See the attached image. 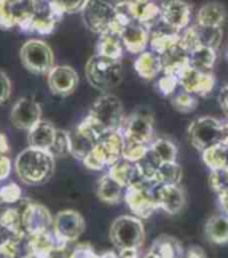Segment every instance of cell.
Segmentation results:
<instances>
[{"label":"cell","instance_id":"1","mask_svg":"<svg viewBox=\"0 0 228 258\" xmlns=\"http://www.w3.org/2000/svg\"><path fill=\"white\" fill-rule=\"evenodd\" d=\"M15 171L27 185H43L55 170V157L50 151L28 146L15 159Z\"/></svg>","mask_w":228,"mask_h":258},{"label":"cell","instance_id":"2","mask_svg":"<svg viewBox=\"0 0 228 258\" xmlns=\"http://www.w3.org/2000/svg\"><path fill=\"white\" fill-rule=\"evenodd\" d=\"M87 118L101 135L120 131L126 120L123 104L119 98L112 94H103L97 98L93 102Z\"/></svg>","mask_w":228,"mask_h":258},{"label":"cell","instance_id":"3","mask_svg":"<svg viewBox=\"0 0 228 258\" xmlns=\"http://www.w3.org/2000/svg\"><path fill=\"white\" fill-rule=\"evenodd\" d=\"M85 77L92 87L108 93L123 79V66L120 60L95 54L85 64Z\"/></svg>","mask_w":228,"mask_h":258},{"label":"cell","instance_id":"4","mask_svg":"<svg viewBox=\"0 0 228 258\" xmlns=\"http://www.w3.org/2000/svg\"><path fill=\"white\" fill-rule=\"evenodd\" d=\"M158 182L154 179H144L140 178L135 183L128 186L124 191V201L130 208L134 216L140 220L151 217L159 209L158 204Z\"/></svg>","mask_w":228,"mask_h":258},{"label":"cell","instance_id":"5","mask_svg":"<svg viewBox=\"0 0 228 258\" xmlns=\"http://www.w3.org/2000/svg\"><path fill=\"white\" fill-rule=\"evenodd\" d=\"M124 137L122 131L109 133L101 137L92 151L84 159L83 165L89 170H103L111 167L115 162L123 158Z\"/></svg>","mask_w":228,"mask_h":258},{"label":"cell","instance_id":"6","mask_svg":"<svg viewBox=\"0 0 228 258\" xmlns=\"http://www.w3.org/2000/svg\"><path fill=\"white\" fill-rule=\"evenodd\" d=\"M109 238L119 251L139 250L144 241L143 221L136 216L118 217L109 229Z\"/></svg>","mask_w":228,"mask_h":258},{"label":"cell","instance_id":"7","mask_svg":"<svg viewBox=\"0 0 228 258\" xmlns=\"http://www.w3.org/2000/svg\"><path fill=\"white\" fill-rule=\"evenodd\" d=\"M43 0H0V28L26 30Z\"/></svg>","mask_w":228,"mask_h":258},{"label":"cell","instance_id":"8","mask_svg":"<svg viewBox=\"0 0 228 258\" xmlns=\"http://www.w3.org/2000/svg\"><path fill=\"white\" fill-rule=\"evenodd\" d=\"M120 0H87L80 11L83 23L89 31L97 35L112 28L116 18V7Z\"/></svg>","mask_w":228,"mask_h":258},{"label":"cell","instance_id":"9","mask_svg":"<svg viewBox=\"0 0 228 258\" xmlns=\"http://www.w3.org/2000/svg\"><path fill=\"white\" fill-rule=\"evenodd\" d=\"M192 146L201 153L224 141V122L213 116H200L187 130Z\"/></svg>","mask_w":228,"mask_h":258},{"label":"cell","instance_id":"10","mask_svg":"<svg viewBox=\"0 0 228 258\" xmlns=\"http://www.w3.org/2000/svg\"><path fill=\"white\" fill-rule=\"evenodd\" d=\"M20 60L34 74H48L55 66L54 51L40 39H30L24 43L20 48Z\"/></svg>","mask_w":228,"mask_h":258},{"label":"cell","instance_id":"11","mask_svg":"<svg viewBox=\"0 0 228 258\" xmlns=\"http://www.w3.org/2000/svg\"><path fill=\"white\" fill-rule=\"evenodd\" d=\"M120 131L126 142L150 146L154 141V116L146 110H139L126 118Z\"/></svg>","mask_w":228,"mask_h":258},{"label":"cell","instance_id":"12","mask_svg":"<svg viewBox=\"0 0 228 258\" xmlns=\"http://www.w3.org/2000/svg\"><path fill=\"white\" fill-rule=\"evenodd\" d=\"M101 135L97 128L92 124V122L85 118L77 124L76 128L70 133L71 141V155H74L76 159H83L92 151V149L96 146V143L100 141Z\"/></svg>","mask_w":228,"mask_h":258},{"label":"cell","instance_id":"13","mask_svg":"<svg viewBox=\"0 0 228 258\" xmlns=\"http://www.w3.org/2000/svg\"><path fill=\"white\" fill-rule=\"evenodd\" d=\"M85 230L84 218L76 210H62L54 217L52 231L56 238L66 243L76 241Z\"/></svg>","mask_w":228,"mask_h":258},{"label":"cell","instance_id":"14","mask_svg":"<svg viewBox=\"0 0 228 258\" xmlns=\"http://www.w3.org/2000/svg\"><path fill=\"white\" fill-rule=\"evenodd\" d=\"M54 217L50 210L40 204L31 201L24 202L23 205V227L26 234H39L52 230Z\"/></svg>","mask_w":228,"mask_h":258},{"label":"cell","instance_id":"15","mask_svg":"<svg viewBox=\"0 0 228 258\" xmlns=\"http://www.w3.org/2000/svg\"><path fill=\"white\" fill-rule=\"evenodd\" d=\"M42 120V107L32 98H20L16 100L10 112V122L20 130H31Z\"/></svg>","mask_w":228,"mask_h":258},{"label":"cell","instance_id":"16","mask_svg":"<svg viewBox=\"0 0 228 258\" xmlns=\"http://www.w3.org/2000/svg\"><path fill=\"white\" fill-rule=\"evenodd\" d=\"M62 11H59L55 7L51 0H43L40 7L28 23L24 32H35L39 35H50L55 31V28L59 24V22L63 19Z\"/></svg>","mask_w":228,"mask_h":258},{"label":"cell","instance_id":"17","mask_svg":"<svg viewBox=\"0 0 228 258\" xmlns=\"http://www.w3.org/2000/svg\"><path fill=\"white\" fill-rule=\"evenodd\" d=\"M179 86L184 91L192 94L195 97H203L207 95L215 87V77L212 73H204L199 71L192 67H186L182 73L178 75Z\"/></svg>","mask_w":228,"mask_h":258},{"label":"cell","instance_id":"18","mask_svg":"<svg viewBox=\"0 0 228 258\" xmlns=\"http://www.w3.org/2000/svg\"><path fill=\"white\" fill-rule=\"evenodd\" d=\"M150 30V43L151 51L158 55L164 54L166 51L172 48L180 42V31L171 27L170 24L166 23L162 18H159L156 22L148 27Z\"/></svg>","mask_w":228,"mask_h":258},{"label":"cell","instance_id":"19","mask_svg":"<svg viewBox=\"0 0 228 258\" xmlns=\"http://www.w3.org/2000/svg\"><path fill=\"white\" fill-rule=\"evenodd\" d=\"M160 7V18L171 27L182 32L188 27L192 8L188 0H163Z\"/></svg>","mask_w":228,"mask_h":258},{"label":"cell","instance_id":"20","mask_svg":"<svg viewBox=\"0 0 228 258\" xmlns=\"http://www.w3.org/2000/svg\"><path fill=\"white\" fill-rule=\"evenodd\" d=\"M48 87L55 95H70L75 91L79 83L76 70L71 66H54V69L47 74Z\"/></svg>","mask_w":228,"mask_h":258},{"label":"cell","instance_id":"21","mask_svg":"<svg viewBox=\"0 0 228 258\" xmlns=\"http://www.w3.org/2000/svg\"><path fill=\"white\" fill-rule=\"evenodd\" d=\"M120 38L124 50L130 51L131 54H142L150 43V30L147 26L134 20L122 28Z\"/></svg>","mask_w":228,"mask_h":258},{"label":"cell","instance_id":"22","mask_svg":"<svg viewBox=\"0 0 228 258\" xmlns=\"http://www.w3.org/2000/svg\"><path fill=\"white\" fill-rule=\"evenodd\" d=\"M159 209L168 214H178L186 205V196L180 185H160L158 191Z\"/></svg>","mask_w":228,"mask_h":258},{"label":"cell","instance_id":"23","mask_svg":"<svg viewBox=\"0 0 228 258\" xmlns=\"http://www.w3.org/2000/svg\"><path fill=\"white\" fill-rule=\"evenodd\" d=\"M58 135V128L50 120L42 119L31 130H28V146L50 151Z\"/></svg>","mask_w":228,"mask_h":258},{"label":"cell","instance_id":"24","mask_svg":"<svg viewBox=\"0 0 228 258\" xmlns=\"http://www.w3.org/2000/svg\"><path fill=\"white\" fill-rule=\"evenodd\" d=\"M188 56H190V52L179 42L176 46L160 55L163 74H172L178 77L183 70L190 66Z\"/></svg>","mask_w":228,"mask_h":258},{"label":"cell","instance_id":"25","mask_svg":"<svg viewBox=\"0 0 228 258\" xmlns=\"http://www.w3.org/2000/svg\"><path fill=\"white\" fill-rule=\"evenodd\" d=\"M127 4L132 19L147 27L160 18V7L154 0H127Z\"/></svg>","mask_w":228,"mask_h":258},{"label":"cell","instance_id":"26","mask_svg":"<svg viewBox=\"0 0 228 258\" xmlns=\"http://www.w3.org/2000/svg\"><path fill=\"white\" fill-rule=\"evenodd\" d=\"M227 18L225 7L219 2L203 4L196 14V24L207 27H221Z\"/></svg>","mask_w":228,"mask_h":258},{"label":"cell","instance_id":"27","mask_svg":"<svg viewBox=\"0 0 228 258\" xmlns=\"http://www.w3.org/2000/svg\"><path fill=\"white\" fill-rule=\"evenodd\" d=\"M135 71L138 73L139 77L143 79L151 81L158 77L159 74L163 73L162 69V60H160V55H158L154 51H143L142 54L135 60Z\"/></svg>","mask_w":228,"mask_h":258},{"label":"cell","instance_id":"28","mask_svg":"<svg viewBox=\"0 0 228 258\" xmlns=\"http://www.w3.org/2000/svg\"><path fill=\"white\" fill-rule=\"evenodd\" d=\"M108 174L115 178L124 189H127L128 186H131L138 179H140L139 170L135 162L127 161L124 158H120L111 167H108Z\"/></svg>","mask_w":228,"mask_h":258},{"label":"cell","instance_id":"29","mask_svg":"<svg viewBox=\"0 0 228 258\" xmlns=\"http://www.w3.org/2000/svg\"><path fill=\"white\" fill-rule=\"evenodd\" d=\"M23 205L24 202H22L20 206L7 208L0 213V226L11 233V235L20 238L27 237L23 227Z\"/></svg>","mask_w":228,"mask_h":258},{"label":"cell","instance_id":"30","mask_svg":"<svg viewBox=\"0 0 228 258\" xmlns=\"http://www.w3.org/2000/svg\"><path fill=\"white\" fill-rule=\"evenodd\" d=\"M124 46L119 32L107 31L99 35L96 44V54L107 56V58L120 60L123 56Z\"/></svg>","mask_w":228,"mask_h":258},{"label":"cell","instance_id":"31","mask_svg":"<svg viewBox=\"0 0 228 258\" xmlns=\"http://www.w3.org/2000/svg\"><path fill=\"white\" fill-rule=\"evenodd\" d=\"M124 191L126 189L123 186L108 173L103 175L96 185L97 198L105 204H118L122 200V197H124Z\"/></svg>","mask_w":228,"mask_h":258},{"label":"cell","instance_id":"32","mask_svg":"<svg viewBox=\"0 0 228 258\" xmlns=\"http://www.w3.org/2000/svg\"><path fill=\"white\" fill-rule=\"evenodd\" d=\"M205 237L212 243L223 245L228 242V216L224 213L215 214L205 224Z\"/></svg>","mask_w":228,"mask_h":258},{"label":"cell","instance_id":"33","mask_svg":"<svg viewBox=\"0 0 228 258\" xmlns=\"http://www.w3.org/2000/svg\"><path fill=\"white\" fill-rule=\"evenodd\" d=\"M150 251H152L156 258H184L186 254L182 245L174 237H168V235L159 237Z\"/></svg>","mask_w":228,"mask_h":258},{"label":"cell","instance_id":"34","mask_svg":"<svg viewBox=\"0 0 228 258\" xmlns=\"http://www.w3.org/2000/svg\"><path fill=\"white\" fill-rule=\"evenodd\" d=\"M216 50L209 47H197L190 52L188 63L190 67L204 73H212L213 66L216 62Z\"/></svg>","mask_w":228,"mask_h":258},{"label":"cell","instance_id":"35","mask_svg":"<svg viewBox=\"0 0 228 258\" xmlns=\"http://www.w3.org/2000/svg\"><path fill=\"white\" fill-rule=\"evenodd\" d=\"M195 36H196L197 47H209L213 50H217L223 40V31L221 27H207L200 24L192 26Z\"/></svg>","mask_w":228,"mask_h":258},{"label":"cell","instance_id":"36","mask_svg":"<svg viewBox=\"0 0 228 258\" xmlns=\"http://www.w3.org/2000/svg\"><path fill=\"white\" fill-rule=\"evenodd\" d=\"M182 177V167L178 165V162H166L159 166L154 181L159 185H180Z\"/></svg>","mask_w":228,"mask_h":258},{"label":"cell","instance_id":"37","mask_svg":"<svg viewBox=\"0 0 228 258\" xmlns=\"http://www.w3.org/2000/svg\"><path fill=\"white\" fill-rule=\"evenodd\" d=\"M150 149L152 150L158 159L162 163L166 162H176L178 157V147L172 141L167 138H155L150 145Z\"/></svg>","mask_w":228,"mask_h":258},{"label":"cell","instance_id":"38","mask_svg":"<svg viewBox=\"0 0 228 258\" xmlns=\"http://www.w3.org/2000/svg\"><path fill=\"white\" fill-rule=\"evenodd\" d=\"M160 165H162V162L159 161L158 157L152 153L151 149H148L143 158L136 162L140 178H144V179H154Z\"/></svg>","mask_w":228,"mask_h":258},{"label":"cell","instance_id":"39","mask_svg":"<svg viewBox=\"0 0 228 258\" xmlns=\"http://www.w3.org/2000/svg\"><path fill=\"white\" fill-rule=\"evenodd\" d=\"M27 238V237H26ZM20 237L11 235L8 238L0 241V258H20L22 251V242L23 239Z\"/></svg>","mask_w":228,"mask_h":258},{"label":"cell","instance_id":"40","mask_svg":"<svg viewBox=\"0 0 228 258\" xmlns=\"http://www.w3.org/2000/svg\"><path fill=\"white\" fill-rule=\"evenodd\" d=\"M50 153L54 155L55 158H62L71 155V141H70V133L68 131L58 130V135L55 139V143Z\"/></svg>","mask_w":228,"mask_h":258},{"label":"cell","instance_id":"41","mask_svg":"<svg viewBox=\"0 0 228 258\" xmlns=\"http://www.w3.org/2000/svg\"><path fill=\"white\" fill-rule=\"evenodd\" d=\"M22 200V189L15 182L0 186V206L2 205H14Z\"/></svg>","mask_w":228,"mask_h":258},{"label":"cell","instance_id":"42","mask_svg":"<svg viewBox=\"0 0 228 258\" xmlns=\"http://www.w3.org/2000/svg\"><path fill=\"white\" fill-rule=\"evenodd\" d=\"M197 104V98L192 94L187 93L183 90L182 93L176 94L172 98V106L175 110H178L179 112H190L192 111L193 108L196 107Z\"/></svg>","mask_w":228,"mask_h":258},{"label":"cell","instance_id":"43","mask_svg":"<svg viewBox=\"0 0 228 258\" xmlns=\"http://www.w3.org/2000/svg\"><path fill=\"white\" fill-rule=\"evenodd\" d=\"M150 146L148 145H140V143H132L126 142L124 141V149H123V158L131 162H138L143 158L144 154L147 153Z\"/></svg>","mask_w":228,"mask_h":258},{"label":"cell","instance_id":"44","mask_svg":"<svg viewBox=\"0 0 228 258\" xmlns=\"http://www.w3.org/2000/svg\"><path fill=\"white\" fill-rule=\"evenodd\" d=\"M179 86V79L176 75H172V74H163V77L160 78L156 83V87L163 95H172L175 93V90Z\"/></svg>","mask_w":228,"mask_h":258},{"label":"cell","instance_id":"45","mask_svg":"<svg viewBox=\"0 0 228 258\" xmlns=\"http://www.w3.org/2000/svg\"><path fill=\"white\" fill-rule=\"evenodd\" d=\"M51 2L63 14H75L83 10L87 0H51Z\"/></svg>","mask_w":228,"mask_h":258},{"label":"cell","instance_id":"46","mask_svg":"<svg viewBox=\"0 0 228 258\" xmlns=\"http://www.w3.org/2000/svg\"><path fill=\"white\" fill-rule=\"evenodd\" d=\"M12 83L8 75L4 73L3 70H0V104L6 103L10 97H11Z\"/></svg>","mask_w":228,"mask_h":258},{"label":"cell","instance_id":"47","mask_svg":"<svg viewBox=\"0 0 228 258\" xmlns=\"http://www.w3.org/2000/svg\"><path fill=\"white\" fill-rule=\"evenodd\" d=\"M97 257H99V254L95 253V250H93V247L91 246V245H88V243H80V245H77V246L75 247L74 250H72V253H71L67 258H97Z\"/></svg>","mask_w":228,"mask_h":258},{"label":"cell","instance_id":"48","mask_svg":"<svg viewBox=\"0 0 228 258\" xmlns=\"http://www.w3.org/2000/svg\"><path fill=\"white\" fill-rule=\"evenodd\" d=\"M12 170V162L8 158L7 155H2L0 157V182L7 179L8 175L11 174Z\"/></svg>","mask_w":228,"mask_h":258},{"label":"cell","instance_id":"49","mask_svg":"<svg viewBox=\"0 0 228 258\" xmlns=\"http://www.w3.org/2000/svg\"><path fill=\"white\" fill-rule=\"evenodd\" d=\"M217 100H219V103H220L221 110H223L225 115L228 116V85L224 86V87L220 90V93L217 95Z\"/></svg>","mask_w":228,"mask_h":258},{"label":"cell","instance_id":"50","mask_svg":"<svg viewBox=\"0 0 228 258\" xmlns=\"http://www.w3.org/2000/svg\"><path fill=\"white\" fill-rule=\"evenodd\" d=\"M184 258H207V254L200 246H191L186 251Z\"/></svg>","mask_w":228,"mask_h":258},{"label":"cell","instance_id":"51","mask_svg":"<svg viewBox=\"0 0 228 258\" xmlns=\"http://www.w3.org/2000/svg\"><path fill=\"white\" fill-rule=\"evenodd\" d=\"M8 151H10V143H8L7 137L3 133H0V157L7 155Z\"/></svg>","mask_w":228,"mask_h":258},{"label":"cell","instance_id":"52","mask_svg":"<svg viewBox=\"0 0 228 258\" xmlns=\"http://www.w3.org/2000/svg\"><path fill=\"white\" fill-rule=\"evenodd\" d=\"M120 258H140L139 257V250H123L119 253Z\"/></svg>","mask_w":228,"mask_h":258},{"label":"cell","instance_id":"53","mask_svg":"<svg viewBox=\"0 0 228 258\" xmlns=\"http://www.w3.org/2000/svg\"><path fill=\"white\" fill-rule=\"evenodd\" d=\"M2 229H3V227L0 226V237H2Z\"/></svg>","mask_w":228,"mask_h":258}]
</instances>
